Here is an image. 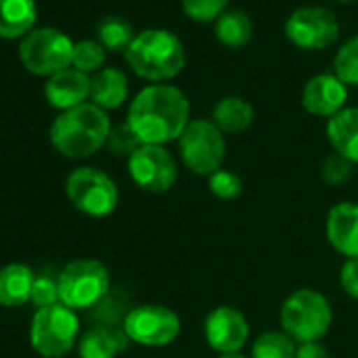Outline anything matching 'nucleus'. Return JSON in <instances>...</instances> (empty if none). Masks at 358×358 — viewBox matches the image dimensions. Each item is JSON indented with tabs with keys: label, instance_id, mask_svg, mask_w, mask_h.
<instances>
[{
	"label": "nucleus",
	"instance_id": "obj_1",
	"mask_svg": "<svg viewBox=\"0 0 358 358\" xmlns=\"http://www.w3.org/2000/svg\"><path fill=\"white\" fill-rule=\"evenodd\" d=\"M127 122L141 145H166L190 124V101L173 85H150L131 101Z\"/></svg>",
	"mask_w": 358,
	"mask_h": 358
},
{
	"label": "nucleus",
	"instance_id": "obj_2",
	"mask_svg": "<svg viewBox=\"0 0 358 358\" xmlns=\"http://www.w3.org/2000/svg\"><path fill=\"white\" fill-rule=\"evenodd\" d=\"M112 122L106 110L83 103L62 112L49 131L53 148L66 158H89L99 152L110 137Z\"/></svg>",
	"mask_w": 358,
	"mask_h": 358
},
{
	"label": "nucleus",
	"instance_id": "obj_3",
	"mask_svg": "<svg viewBox=\"0 0 358 358\" xmlns=\"http://www.w3.org/2000/svg\"><path fill=\"white\" fill-rule=\"evenodd\" d=\"M124 57L131 70L152 85H164L186 68V49L182 41L160 28L137 34Z\"/></svg>",
	"mask_w": 358,
	"mask_h": 358
},
{
	"label": "nucleus",
	"instance_id": "obj_4",
	"mask_svg": "<svg viewBox=\"0 0 358 358\" xmlns=\"http://www.w3.org/2000/svg\"><path fill=\"white\" fill-rule=\"evenodd\" d=\"M333 324L329 299L314 289L293 291L280 308V327L295 343L322 339Z\"/></svg>",
	"mask_w": 358,
	"mask_h": 358
},
{
	"label": "nucleus",
	"instance_id": "obj_5",
	"mask_svg": "<svg viewBox=\"0 0 358 358\" xmlns=\"http://www.w3.org/2000/svg\"><path fill=\"white\" fill-rule=\"evenodd\" d=\"M78 331L76 312L64 303H55L36 310L30 324V343L45 358H62L76 345Z\"/></svg>",
	"mask_w": 358,
	"mask_h": 358
},
{
	"label": "nucleus",
	"instance_id": "obj_6",
	"mask_svg": "<svg viewBox=\"0 0 358 358\" xmlns=\"http://www.w3.org/2000/svg\"><path fill=\"white\" fill-rule=\"evenodd\" d=\"M57 278L59 299L74 312L95 308L110 293V272L97 259L70 262Z\"/></svg>",
	"mask_w": 358,
	"mask_h": 358
},
{
	"label": "nucleus",
	"instance_id": "obj_7",
	"mask_svg": "<svg viewBox=\"0 0 358 358\" xmlns=\"http://www.w3.org/2000/svg\"><path fill=\"white\" fill-rule=\"evenodd\" d=\"M177 143L182 162L194 175L209 177L222 169L226 158V137L213 120H190Z\"/></svg>",
	"mask_w": 358,
	"mask_h": 358
},
{
	"label": "nucleus",
	"instance_id": "obj_8",
	"mask_svg": "<svg viewBox=\"0 0 358 358\" xmlns=\"http://www.w3.org/2000/svg\"><path fill=\"white\" fill-rule=\"evenodd\" d=\"M66 194L74 209L91 217H108L116 211L120 194L114 179L95 166H80L70 173Z\"/></svg>",
	"mask_w": 358,
	"mask_h": 358
},
{
	"label": "nucleus",
	"instance_id": "obj_9",
	"mask_svg": "<svg viewBox=\"0 0 358 358\" xmlns=\"http://www.w3.org/2000/svg\"><path fill=\"white\" fill-rule=\"evenodd\" d=\"M74 43L55 28H34L20 45L24 68L36 76H55L72 68Z\"/></svg>",
	"mask_w": 358,
	"mask_h": 358
},
{
	"label": "nucleus",
	"instance_id": "obj_10",
	"mask_svg": "<svg viewBox=\"0 0 358 358\" xmlns=\"http://www.w3.org/2000/svg\"><path fill=\"white\" fill-rule=\"evenodd\" d=\"M122 329L129 341L145 348H164L182 333V320L162 303H141L129 310Z\"/></svg>",
	"mask_w": 358,
	"mask_h": 358
},
{
	"label": "nucleus",
	"instance_id": "obj_11",
	"mask_svg": "<svg viewBox=\"0 0 358 358\" xmlns=\"http://www.w3.org/2000/svg\"><path fill=\"white\" fill-rule=\"evenodd\" d=\"M127 169L133 184L150 194L169 192L179 177V166L164 145H139L129 158Z\"/></svg>",
	"mask_w": 358,
	"mask_h": 358
},
{
	"label": "nucleus",
	"instance_id": "obj_12",
	"mask_svg": "<svg viewBox=\"0 0 358 358\" xmlns=\"http://www.w3.org/2000/svg\"><path fill=\"white\" fill-rule=\"evenodd\" d=\"M287 38L306 51H322L331 47L339 36L337 17L322 7H301L285 24Z\"/></svg>",
	"mask_w": 358,
	"mask_h": 358
},
{
	"label": "nucleus",
	"instance_id": "obj_13",
	"mask_svg": "<svg viewBox=\"0 0 358 358\" xmlns=\"http://www.w3.org/2000/svg\"><path fill=\"white\" fill-rule=\"evenodd\" d=\"M205 339L220 356L238 354L249 339V322L241 310L217 306L205 318Z\"/></svg>",
	"mask_w": 358,
	"mask_h": 358
},
{
	"label": "nucleus",
	"instance_id": "obj_14",
	"mask_svg": "<svg viewBox=\"0 0 358 358\" xmlns=\"http://www.w3.org/2000/svg\"><path fill=\"white\" fill-rule=\"evenodd\" d=\"M348 87L335 74H318L310 78L301 91V106L312 116L333 118L345 108Z\"/></svg>",
	"mask_w": 358,
	"mask_h": 358
},
{
	"label": "nucleus",
	"instance_id": "obj_15",
	"mask_svg": "<svg viewBox=\"0 0 358 358\" xmlns=\"http://www.w3.org/2000/svg\"><path fill=\"white\" fill-rule=\"evenodd\" d=\"M327 238L345 259L358 257V203H337L327 215Z\"/></svg>",
	"mask_w": 358,
	"mask_h": 358
},
{
	"label": "nucleus",
	"instance_id": "obj_16",
	"mask_svg": "<svg viewBox=\"0 0 358 358\" xmlns=\"http://www.w3.org/2000/svg\"><path fill=\"white\" fill-rule=\"evenodd\" d=\"M89 95H91V78L74 68L57 72L45 85L47 101L62 112L87 103Z\"/></svg>",
	"mask_w": 358,
	"mask_h": 358
},
{
	"label": "nucleus",
	"instance_id": "obj_17",
	"mask_svg": "<svg viewBox=\"0 0 358 358\" xmlns=\"http://www.w3.org/2000/svg\"><path fill=\"white\" fill-rule=\"evenodd\" d=\"M129 343V337L122 327L110 324H93L80 339H78V354L80 358H116Z\"/></svg>",
	"mask_w": 358,
	"mask_h": 358
},
{
	"label": "nucleus",
	"instance_id": "obj_18",
	"mask_svg": "<svg viewBox=\"0 0 358 358\" xmlns=\"http://www.w3.org/2000/svg\"><path fill=\"white\" fill-rule=\"evenodd\" d=\"M327 137L335 154L358 164V108H343L329 118Z\"/></svg>",
	"mask_w": 358,
	"mask_h": 358
},
{
	"label": "nucleus",
	"instance_id": "obj_19",
	"mask_svg": "<svg viewBox=\"0 0 358 358\" xmlns=\"http://www.w3.org/2000/svg\"><path fill=\"white\" fill-rule=\"evenodd\" d=\"M129 97V80L118 68H103L91 78V103L101 110H116Z\"/></svg>",
	"mask_w": 358,
	"mask_h": 358
},
{
	"label": "nucleus",
	"instance_id": "obj_20",
	"mask_svg": "<svg viewBox=\"0 0 358 358\" xmlns=\"http://www.w3.org/2000/svg\"><path fill=\"white\" fill-rule=\"evenodd\" d=\"M34 272L24 264H9L0 268V306L20 308L30 301L34 287Z\"/></svg>",
	"mask_w": 358,
	"mask_h": 358
},
{
	"label": "nucleus",
	"instance_id": "obj_21",
	"mask_svg": "<svg viewBox=\"0 0 358 358\" xmlns=\"http://www.w3.org/2000/svg\"><path fill=\"white\" fill-rule=\"evenodd\" d=\"M36 24L34 0H0V38L28 36Z\"/></svg>",
	"mask_w": 358,
	"mask_h": 358
},
{
	"label": "nucleus",
	"instance_id": "obj_22",
	"mask_svg": "<svg viewBox=\"0 0 358 358\" xmlns=\"http://www.w3.org/2000/svg\"><path fill=\"white\" fill-rule=\"evenodd\" d=\"M255 118L253 106L243 99V97H224L215 103L213 108V122L217 124V129L226 135V133H243L251 127Z\"/></svg>",
	"mask_w": 358,
	"mask_h": 358
},
{
	"label": "nucleus",
	"instance_id": "obj_23",
	"mask_svg": "<svg viewBox=\"0 0 358 358\" xmlns=\"http://www.w3.org/2000/svg\"><path fill=\"white\" fill-rule=\"evenodd\" d=\"M215 36L222 45L230 49H241L253 36V22L245 11L230 9L215 22Z\"/></svg>",
	"mask_w": 358,
	"mask_h": 358
},
{
	"label": "nucleus",
	"instance_id": "obj_24",
	"mask_svg": "<svg viewBox=\"0 0 358 358\" xmlns=\"http://www.w3.org/2000/svg\"><path fill=\"white\" fill-rule=\"evenodd\" d=\"M297 343L285 331L262 333L251 348V358H295Z\"/></svg>",
	"mask_w": 358,
	"mask_h": 358
},
{
	"label": "nucleus",
	"instance_id": "obj_25",
	"mask_svg": "<svg viewBox=\"0 0 358 358\" xmlns=\"http://www.w3.org/2000/svg\"><path fill=\"white\" fill-rule=\"evenodd\" d=\"M97 36H99V43H101L103 49L127 53L137 34H135L133 26L127 20H122V17H106L97 28Z\"/></svg>",
	"mask_w": 358,
	"mask_h": 358
},
{
	"label": "nucleus",
	"instance_id": "obj_26",
	"mask_svg": "<svg viewBox=\"0 0 358 358\" xmlns=\"http://www.w3.org/2000/svg\"><path fill=\"white\" fill-rule=\"evenodd\" d=\"M335 76L345 87H358V36H352L335 55Z\"/></svg>",
	"mask_w": 358,
	"mask_h": 358
},
{
	"label": "nucleus",
	"instance_id": "obj_27",
	"mask_svg": "<svg viewBox=\"0 0 358 358\" xmlns=\"http://www.w3.org/2000/svg\"><path fill=\"white\" fill-rule=\"evenodd\" d=\"M106 62V49L101 47L99 41H80L74 45V55H72V68L83 72V74H91L97 72Z\"/></svg>",
	"mask_w": 358,
	"mask_h": 358
},
{
	"label": "nucleus",
	"instance_id": "obj_28",
	"mask_svg": "<svg viewBox=\"0 0 358 358\" xmlns=\"http://www.w3.org/2000/svg\"><path fill=\"white\" fill-rule=\"evenodd\" d=\"M230 0H182L184 13L201 24H209V22H217L228 7Z\"/></svg>",
	"mask_w": 358,
	"mask_h": 358
},
{
	"label": "nucleus",
	"instance_id": "obj_29",
	"mask_svg": "<svg viewBox=\"0 0 358 358\" xmlns=\"http://www.w3.org/2000/svg\"><path fill=\"white\" fill-rule=\"evenodd\" d=\"M209 190L220 201H234L243 194V179L232 171L220 169L209 175Z\"/></svg>",
	"mask_w": 358,
	"mask_h": 358
},
{
	"label": "nucleus",
	"instance_id": "obj_30",
	"mask_svg": "<svg viewBox=\"0 0 358 358\" xmlns=\"http://www.w3.org/2000/svg\"><path fill=\"white\" fill-rule=\"evenodd\" d=\"M352 173H354V162H350L348 158H343L335 152L329 154L320 164V177L329 186H341V184L350 182Z\"/></svg>",
	"mask_w": 358,
	"mask_h": 358
},
{
	"label": "nucleus",
	"instance_id": "obj_31",
	"mask_svg": "<svg viewBox=\"0 0 358 358\" xmlns=\"http://www.w3.org/2000/svg\"><path fill=\"white\" fill-rule=\"evenodd\" d=\"M30 301L36 306V310L62 303V299H59V278H53L51 274L36 276Z\"/></svg>",
	"mask_w": 358,
	"mask_h": 358
},
{
	"label": "nucleus",
	"instance_id": "obj_32",
	"mask_svg": "<svg viewBox=\"0 0 358 358\" xmlns=\"http://www.w3.org/2000/svg\"><path fill=\"white\" fill-rule=\"evenodd\" d=\"M106 145L110 148L112 154H116V156H127V158H129V156L141 145V141L137 139V135L133 133V129L129 127V122H122V124H118V127H112Z\"/></svg>",
	"mask_w": 358,
	"mask_h": 358
},
{
	"label": "nucleus",
	"instance_id": "obj_33",
	"mask_svg": "<svg viewBox=\"0 0 358 358\" xmlns=\"http://www.w3.org/2000/svg\"><path fill=\"white\" fill-rule=\"evenodd\" d=\"M339 285L345 295L352 299H358V257L356 259H345L339 272Z\"/></svg>",
	"mask_w": 358,
	"mask_h": 358
},
{
	"label": "nucleus",
	"instance_id": "obj_34",
	"mask_svg": "<svg viewBox=\"0 0 358 358\" xmlns=\"http://www.w3.org/2000/svg\"><path fill=\"white\" fill-rule=\"evenodd\" d=\"M295 358H331V356L320 341H310V343H297Z\"/></svg>",
	"mask_w": 358,
	"mask_h": 358
},
{
	"label": "nucleus",
	"instance_id": "obj_35",
	"mask_svg": "<svg viewBox=\"0 0 358 358\" xmlns=\"http://www.w3.org/2000/svg\"><path fill=\"white\" fill-rule=\"evenodd\" d=\"M217 358H251V356H243V354L238 352V354H222V356H217Z\"/></svg>",
	"mask_w": 358,
	"mask_h": 358
},
{
	"label": "nucleus",
	"instance_id": "obj_36",
	"mask_svg": "<svg viewBox=\"0 0 358 358\" xmlns=\"http://www.w3.org/2000/svg\"><path fill=\"white\" fill-rule=\"evenodd\" d=\"M337 3H352V0H337Z\"/></svg>",
	"mask_w": 358,
	"mask_h": 358
}]
</instances>
